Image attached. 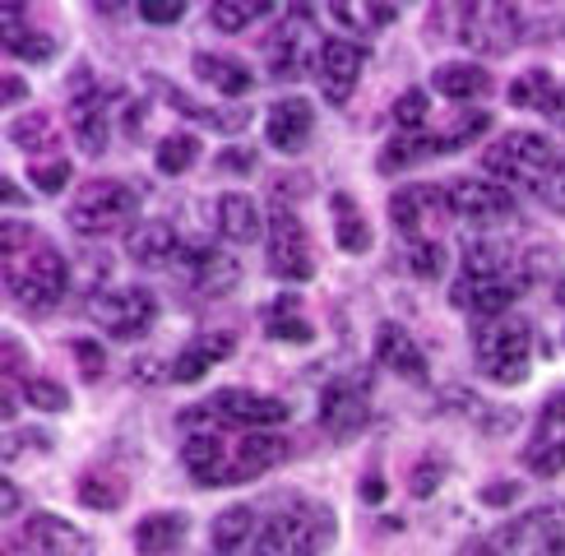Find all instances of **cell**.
Segmentation results:
<instances>
[{
	"label": "cell",
	"instance_id": "obj_56",
	"mask_svg": "<svg viewBox=\"0 0 565 556\" xmlns=\"http://www.w3.org/2000/svg\"><path fill=\"white\" fill-rule=\"evenodd\" d=\"M0 191H6V204H29V200H23V195H19V185H14L10 177H6V185H0Z\"/></svg>",
	"mask_w": 565,
	"mask_h": 556
},
{
	"label": "cell",
	"instance_id": "obj_8",
	"mask_svg": "<svg viewBox=\"0 0 565 556\" xmlns=\"http://www.w3.org/2000/svg\"><path fill=\"white\" fill-rule=\"evenodd\" d=\"M269 274L282 284H306L316 274L311 232L297 218V209H288L282 200L269 209Z\"/></svg>",
	"mask_w": 565,
	"mask_h": 556
},
{
	"label": "cell",
	"instance_id": "obj_22",
	"mask_svg": "<svg viewBox=\"0 0 565 556\" xmlns=\"http://www.w3.org/2000/svg\"><path fill=\"white\" fill-rule=\"evenodd\" d=\"M311 130H316V107L306 98H278L265 116V139L278 153H301L311 145Z\"/></svg>",
	"mask_w": 565,
	"mask_h": 556
},
{
	"label": "cell",
	"instance_id": "obj_52",
	"mask_svg": "<svg viewBox=\"0 0 565 556\" xmlns=\"http://www.w3.org/2000/svg\"><path fill=\"white\" fill-rule=\"evenodd\" d=\"M23 98H29V84H23L19 75H6V107H19Z\"/></svg>",
	"mask_w": 565,
	"mask_h": 556
},
{
	"label": "cell",
	"instance_id": "obj_45",
	"mask_svg": "<svg viewBox=\"0 0 565 556\" xmlns=\"http://www.w3.org/2000/svg\"><path fill=\"white\" fill-rule=\"evenodd\" d=\"M404 265H408V274H417V278H440L445 250H440V242H431V237H417V242H408V250H404Z\"/></svg>",
	"mask_w": 565,
	"mask_h": 556
},
{
	"label": "cell",
	"instance_id": "obj_33",
	"mask_svg": "<svg viewBox=\"0 0 565 556\" xmlns=\"http://www.w3.org/2000/svg\"><path fill=\"white\" fill-rule=\"evenodd\" d=\"M329 209H334V242L348 255H366L375 246V232H371L362 209L352 204V195H334V200H329Z\"/></svg>",
	"mask_w": 565,
	"mask_h": 556
},
{
	"label": "cell",
	"instance_id": "obj_2",
	"mask_svg": "<svg viewBox=\"0 0 565 556\" xmlns=\"http://www.w3.org/2000/svg\"><path fill=\"white\" fill-rule=\"evenodd\" d=\"M473 556H565V501L533 505L497 524L473 547Z\"/></svg>",
	"mask_w": 565,
	"mask_h": 556
},
{
	"label": "cell",
	"instance_id": "obj_48",
	"mask_svg": "<svg viewBox=\"0 0 565 556\" xmlns=\"http://www.w3.org/2000/svg\"><path fill=\"white\" fill-rule=\"evenodd\" d=\"M135 14L145 23H177V19H185V6L181 0H139Z\"/></svg>",
	"mask_w": 565,
	"mask_h": 556
},
{
	"label": "cell",
	"instance_id": "obj_3",
	"mask_svg": "<svg viewBox=\"0 0 565 556\" xmlns=\"http://www.w3.org/2000/svg\"><path fill=\"white\" fill-rule=\"evenodd\" d=\"M529 353H533V324L524 316H501L473 330V362L497 385H524Z\"/></svg>",
	"mask_w": 565,
	"mask_h": 556
},
{
	"label": "cell",
	"instance_id": "obj_15",
	"mask_svg": "<svg viewBox=\"0 0 565 556\" xmlns=\"http://www.w3.org/2000/svg\"><path fill=\"white\" fill-rule=\"evenodd\" d=\"M362 65H366V46L362 42H348V38L320 42L316 84H320L329 107H343L352 98V88H358V79H362Z\"/></svg>",
	"mask_w": 565,
	"mask_h": 556
},
{
	"label": "cell",
	"instance_id": "obj_51",
	"mask_svg": "<svg viewBox=\"0 0 565 556\" xmlns=\"http://www.w3.org/2000/svg\"><path fill=\"white\" fill-rule=\"evenodd\" d=\"M514 492H520L514 482H497V487H487V492H482V501L487 505H505V501H514Z\"/></svg>",
	"mask_w": 565,
	"mask_h": 556
},
{
	"label": "cell",
	"instance_id": "obj_34",
	"mask_svg": "<svg viewBox=\"0 0 565 556\" xmlns=\"http://www.w3.org/2000/svg\"><path fill=\"white\" fill-rule=\"evenodd\" d=\"M269 14H278V6H269V0H214L209 6V23L218 33H246L255 19H269Z\"/></svg>",
	"mask_w": 565,
	"mask_h": 556
},
{
	"label": "cell",
	"instance_id": "obj_39",
	"mask_svg": "<svg viewBox=\"0 0 565 556\" xmlns=\"http://www.w3.org/2000/svg\"><path fill=\"white\" fill-rule=\"evenodd\" d=\"M269 339H278V343H311V339H316L311 320L297 316V297H282L278 307H274V316H269Z\"/></svg>",
	"mask_w": 565,
	"mask_h": 556
},
{
	"label": "cell",
	"instance_id": "obj_36",
	"mask_svg": "<svg viewBox=\"0 0 565 556\" xmlns=\"http://www.w3.org/2000/svg\"><path fill=\"white\" fill-rule=\"evenodd\" d=\"M126 492H130V487H126L121 473H84L79 478V505L98 510V515H107V510H121Z\"/></svg>",
	"mask_w": 565,
	"mask_h": 556
},
{
	"label": "cell",
	"instance_id": "obj_37",
	"mask_svg": "<svg viewBox=\"0 0 565 556\" xmlns=\"http://www.w3.org/2000/svg\"><path fill=\"white\" fill-rule=\"evenodd\" d=\"M422 158H436V135H398V139H390V145L381 149L375 168H381V172H404V168H413V162H422Z\"/></svg>",
	"mask_w": 565,
	"mask_h": 556
},
{
	"label": "cell",
	"instance_id": "obj_38",
	"mask_svg": "<svg viewBox=\"0 0 565 556\" xmlns=\"http://www.w3.org/2000/svg\"><path fill=\"white\" fill-rule=\"evenodd\" d=\"M195 158H200V139L195 135H168V139H158V153H153V162H158V172L162 177H181V172H191L195 168Z\"/></svg>",
	"mask_w": 565,
	"mask_h": 556
},
{
	"label": "cell",
	"instance_id": "obj_54",
	"mask_svg": "<svg viewBox=\"0 0 565 556\" xmlns=\"http://www.w3.org/2000/svg\"><path fill=\"white\" fill-rule=\"evenodd\" d=\"M362 496H366V501H381V496H385V482H381V478H366Z\"/></svg>",
	"mask_w": 565,
	"mask_h": 556
},
{
	"label": "cell",
	"instance_id": "obj_30",
	"mask_svg": "<svg viewBox=\"0 0 565 556\" xmlns=\"http://www.w3.org/2000/svg\"><path fill=\"white\" fill-rule=\"evenodd\" d=\"M431 88L440 98H455V103H473L491 93V75L473 61H445L431 70Z\"/></svg>",
	"mask_w": 565,
	"mask_h": 556
},
{
	"label": "cell",
	"instance_id": "obj_14",
	"mask_svg": "<svg viewBox=\"0 0 565 556\" xmlns=\"http://www.w3.org/2000/svg\"><path fill=\"white\" fill-rule=\"evenodd\" d=\"M121 98V88L116 84H93V88H79L75 98H70V135L79 139L84 153H107L111 145V103Z\"/></svg>",
	"mask_w": 565,
	"mask_h": 556
},
{
	"label": "cell",
	"instance_id": "obj_20",
	"mask_svg": "<svg viewBox=\"0 0 565 556\" xmlns=\"http://www.w3.org/2000/svg\"><path fill=\"white\" fill-rule=\"evenodd\" d=\"M520 292H524L520 278H468V274H459L455 288H450V307L478 316L487 324V320L510 316V301Z\"/></svg>",
	"mask_w": 565,
	"mask_h": 556
},
{
	"label": "cell",
	"instance_id": "obj_18",
	"mask_svg": "<svg viewBox=\"0 0 565 556\" xmlns=\"http://www.w3.org/2000/svg\"><path fill=\"white\" fill-rule=\"evenodd\" d=\"M306 23H311V10L306 6H292L288 10V23L269 38V75L274 79H301L306 70H316V56L320 46H311V38H306Z\"/></svg>",
	"mask_w": 565,
	"mask_h": 556
},
{
	"label": "cell",
	"instance_id": "obj_21",
	"mask_svg": "<svg viewBox=\"0 0 565 556\" xmlns=\"http://www.w3.org/2000/svg\"><path fill=\"white\" fill-rule=\"evenodd\" d=\"M232 353H237V334H232V330H204V334H195V339L172 357L168 376H172L177 385H195V381L209 376V366L227 362Z\"/></svg>",
	"mask_w": 565,
	"mask_h": 556
},
{
	"label": "cell",
	"instance_id": "obj_41",
	"mask_svg": "<svg viewBox=\"0 0 565 556\" xmlns=\"http://www.w3.org/2000/svg\"><path fill=\"white\" fill-rule=\"evenodd\" d=\"M6 52H10L14 61H33V65H42V61H52V56H56V38H52V33H42V29H19V33L6 38Z\"/></svg>",
	"mask_w": 565,
	"mask_h": 556
},
{
	"label": "cell",
	"instance_id": "obj_12",
	"mask_svg": "<svg viewBox=\"0 0 565 556\" xmlns=\"http://www.w3.org/2000/svg\"><path fill=\"white\" fill-rule=\"evenodd\" d=\"M6 556H93V538L61 515H29L6 543Z\"/></svg>",
	"mask_w": 565,
	"mask_h": 556
},
{
	"label": "cell",
	"instance_id": "obj_25",
	"mask_svg": "<svg viewBox=\"0 0 565 556\" xmlns=\"http://www.w3.org/2000/svg\"><path fill=\"white\" fill-rule=\"evenodd\" d=\"M126 255H130L135 265L158 269V265H168V260H177V255H181V237H177L172 223L145 218V223H135L126 232Z\"/></svg>",
	"mask_w": 565,
	"mask_h": 556
},
{
	"label": "cell",
	"instance_id": "obj_57",
	"mask_svg": "<svg viewBox=\"0 0 565 556\" xmlns=\"http://www.w3.org/2000/svg\"><path fill=\"white\" fill-rule=\"evenodd\" d=\"M561 301H565V284H561Z\"/></svg>",
	"mask_w": 565,
	"mask_h": 556
},
{
	"label": "cell",
	"instance_id": "obj_26",
	"mask_svg": "<svg viewBox=\"0 0 565 556\" xmlns=\"http://www.w3.org/2000/svg\"><path fill=\"white\" fill-rule=\"evenodd\" d=\"M265 227H269V218L260 214V204H255L246 191H227V195H218V232H223V242H232V246H250V242H260V237H265Z\"/></svg>",
	"mask_w": 565,
	"mask_h": 556
},
{
	"label": "cell",
	"instance_id": "obj_9",
	"mask_svg": "<svg viewBox=\"0 0 565 556\" xmlns=\"http://www.w3.org/2000/svg\"><path fill=\"white\" fill-rule=\"evenodd\" d=\"M445 204H450V218H459L468 227H505L510 218H520V204H514L505 185L478 181V177L445 181Z\"/></svg>",
	"mask_w": 565,
	"mask_h": 556
},
{
	"label": "cell",
	"instance_id": "obj_6",
	"mask_svg": "<svg viewBox=\"0 0 565 556\" xmlns=\"http://www.w3.org/2000/svg\"><path fill=\"white\" fill-rule=\"evenodd\" d=\"M139 214V191L121 177H103L88 181L84 191L70 204V227L84 232V237H107V232L126 227Z\"/></svg>",
	"mask_w": 565,
	"mask_h": 556
},
{
	"label": "cell",
	"instance_id": "obj_11",
	"mask_svg": "<svg viewBox=\"0 0 565 556\" xmlns=\"http://www.w3.org/2000/svg\"><path fill=\"white\" fill-rule=\"evenodd\" d=\"M329 510H316V505H297V510H278V515L260 528L250 556H316L320 547V524Z\"/></svg>",
	"mask_w": 565,
	"mask_h": 556
},
{
	"label": "cell",
	"instance_id": "obj_17",
	"mask_svg": "<svg viewBox=\"0 0 565 556\" xmlns=\"http://www.w3.org/2000/svg\"><path fill=\"white\" fill-rule=\"evenodd\" d=\"M524 469L537 478L565 473V389H556L543 404V413H537V431L524 450Z\"/></svg>",
	"mask_w": 565,
	"mask_h": 556
},
{
	"label": "cell",
	"instance_id": "obj_7",
	"mask_svg": "<svg viewBox=\"0 0 565 556\" xmlns=\"http://www.w3.org/2000/svg\"><path fill=\"white\" fill-rule=\"evenodd\" d=\"M88 320H98V330H107L111 339H139L153 330L158 297L149 288H93Z\"/></svg>",
	"mask_w": 565,
	"mask_h": 556
},
{
	"label": "cell",
	"instance_id": "obj_1",
	"mask_svg": "<svg viewBox=\"0 0 565 556\" xmlns=\"http://www.w3.org/2000/svg\"><path fill=\"white\" fill-rule=\"evenodd\" d=\"M65 284H70V269H65V255L52 246V242H33V250H19V255H6V292L19 311L29 316H46L61 307L65 297Z\"/></svg>",
	"mask_w": 565,
	"mask_h": 556
},
{
	"label": "cell",
	"instance_id": "obj_40",
	"mask_svg": "<svg viewBox=\"0 0 565 556\" xmlns=\"http://www.w3.org/2000/svg\"><path fill=\"white\" fill-rule=\"evenodd\" d=\"M491 130V116L482 111V107H473V111H463L459 121L445 130V135H436V153H459L463 145H473L478 135H487Z\"/></svg>",
	"mask_w": 565,
	"mask_h": 556
},
{
	"label": "cell",
	"instance_id": "obj_19",
	"mask_svg": "<svg viewBox=\"0 0 565 556\" xmlns=\"http://www.w3.org/2000/svg\"><path fill=\"white\" fill-rule=\"evenodd\" d=\"M440 214H450V204H445V185L413 181V185H404V191L390 195V218H394V227L404 232L408 242L427 237Z\"/></svg>",
	"mask_w": 565,
	"mask_h": 556
},
{
	"label": "cell",
	"instance_id": "obj_31",
	"mask_svg": "<svg viewBox=\"0 0 565 556\" xmlns=\"http://www.w3.org/2000/svg\"><path fill=\"white\" fill-rule=\"evenodd\" d=\"M195 75L209 84V88H218L223 98H246L255 75L237 61V56H218V52H195Z\"/></svg>",
	"mask_w": 565,
	"mask_h": 556
},
{
	"label": "cell",
	"instance_id": "obj_28",
	"mask_svg": "<svg viewBox=\"0 0 565 556\" xmlns=\"http://www.w3.org/2000/svg\"><path fill=\"white\" fill-rule=\"evenodd\" d=\"M185 533H191V515L185 510H153L135 524V552L139 556H168L185 543Z\"/></svg>",
	"mask_w": 565,
	"mask_h": 556
},
{
	"label": "cell",
	"instance_id": "obj_50",
	"mask_svg": "<svg viewBox=\"0 0 565 556\" xmlns=\"http://www.w3.org/2000/svg\"><path fill=\"white\" fill-rule=\"evenodd\" d=\"M75 357H79V371H84V381H98L103 376V348L98 343H88V339H79L75 343Z\"/></svg>",
	"mask_w": 565,
	"mask_h": 556
},
{
	"label": "cell",
	"instance_id": "obj_23",
	"mask_svg": "<svg viewBox=\"0 0 565 556\" xmlns=\"http://www.w3.org/2000/svg\"><path fill=\"white\" fill-rule=\"evenodd\" d=\"M149 88L158 93L162 103H168L172 111H181L185 121H200V126H209V130H223V135H237V130H246L250 126V107H237V111H214V107H204V103H195L191 93H185L181 84H172V79H162V75H149Z\"/></svg>",
	"mask_w": 565,
	"mask_h": 556
},
{
	"label": "cell",
	"instance_id": "obj_53",
	"mask_svg": "<svg viewBox=\"0 0 565 556\" xmlns=\"http://www.w3.org/2000/svg\"><path fill=\"white\" fill-rule=\"evenodd\" d=\"M547 121H556V126H565V84H561V93H556V103L547 107Z\"/></svg>",
	"mask_w": 565,
	"mask_h": 556
},
{
	"label": "cell",
	"instance_id": "obj_5",
	"mask_svg": "<svg viewBox=\"0 0 565 556\" xmlns=\"http://www.w3.org/2000/svg\"><path fill=\"white\" fill-rule=\"evenodd\" d=\"M181 423H214L232 431H269L278 423H288V404L274 394H255V389H218L191 413H181Z\"/></svg>",
	"mask_w": 565,
	"mask_h": 556
},
{
	"label": "cell",
	"instance_id": "obj_4",
	"mask_svg": "<svg viewBox=\"0 0 565 556\" xmlns=\"http://www.w3.org/2000/svg\"><path fill=\"white\" fill-rule=\"evenodd\" d=\"M561 162V149L543 130H505L497 145L482 153V168L501 181H520V185H543V177Z\"/></svg>",
	"mask_w": 565,
	"mask_h": 556
},
{
	"label": "cell",
	"instance_id": "obj_27",
	"mask_svg": "<svg viewBox=\"0 0 565 556\" xmlns=\"http://www.w3.org/2000/svg\"><path fill=\"white\" fill-rule=\"evenodd\" d=\"M191 269H195V288L204 297H227V292H237L242 284V260L237 255H227L223 246H195L191 255Z\"/></svg>",
	"mask_w": 565,
	"mask_h": 556
},
{
	"label": "cell",
	"instance_id": "obj_13",
	"mask_svg": "<svg viewBox=\"0 0 565 556\" xmlns=\"http://www.w3.org/2000/svg\"><path fill=\"white\" fill-rule=\"evenodd\" d=\"M288 459V440L274 436V431H242L237 440L223 446V463H218V478L214 487H232V482H250L269 473L274 463Z\"/></svg>",
	"mask_w": 565,
	"mask_h": 556
},
{
	"label": "cell",
	"instance_id": "obj_55",
	"mask_svg": "<svg viewBox=\"0 0 565 556\" xmlns=\"http://www.w3.org/2000/svg\"><path fill=\"white\" fill-rule=\"evenodd\" d=\"M6 515H19V487L6 478Z\"/></svg>",
	"mask_w": 565,
	"mask_h": 556
},
{
	"label": "cell",
	"instance_id": "obj_35",
	"mask_svg": "<svg viewBox=\"0 0 565 556\" xmlns=\"http://www.w3.org/2000/svg\"><path fill=\"white\" fill-rule=\"evenodd\" d=\"M556 93H561V84L552 79V70H524V75L510 84V103L520 111H543L547 116V107L556 103Z\"/></svg>",
	"mask_w": 565,
	"mask_h": 556
},
{
	"label": "cell",
	"instance_id": "obj_10",
	"mask_svg": "<svg viewBox=\"0 0 565 556\" xmlns=\"http://www.w3.org/2000/svg\"><path fill=\"white\" fill-rule=\"evenodd\" d=\"M455 38L478 56H505L520 42V10L514 6H459Z\"/></svg>",
	"mask_w": 565,
	"mask_h": 556
},
{
	"label": "cell",
	"instance_id": "obj_49",
	"mask_svg": "<svg viewBox=\"0 0 565 556\" xmlns=\"http://www.w3.org/2000/svg\"><path fill=\"white\" fill-rule=\"evenodd\" d=\"M440 473H445V459H422L417 469H413L408 492H413V496H431L436 487H440Z\"/></svg>",
	"mask_w": 565,
	"mask_h": 556
},
{
	"label": "cell",
	"instance_id": "obj_16",
	"mask_svg": "<svg viewBox=\"0 0 565 556\" xmlns=\"http://www.w3.org/2000/svg\"><path fill=\"white\" fill-rule=\"evenodd\" d=\"M371 423V394L362 381H329L320 389V427L334 436V440H348L358 436L362 427Z\"/></svg>",
	"mask_w": 565,
	"mask_h": 556
},
{
	"label": "cell",
	"instance_id": "obj_32",
	"mask_svg": "<svg viewBox=\"0 0 565 556\" xmlns=\"http://www.w3.org/2000/svg\"><path fill=\"white\" fill-rule=\"evenodd\" d=\"M10 145L23 149V153H33V158H56L61 149V139H56V121L46 111H23L10 121Z\"/></svg>",
	"mask_w": 565,
	"mask_h": 556
},
{
	"label": "cell",
	"instance_id": "obj_42",
	"mask_svg": "<svg viewBox=\"0 0 565 556\" xmlns=\"http://www.w3.org/2000/svg\"><path fill=\"white\" fill-rule=\"evenodd\" d=\"M29 177H33V185L42 195H61L65 185H70V177H75V168H70V158H33V168H29Z\"/></svg>",
	"mask_w": 565,
	"mask_h": 556
},
{
	"label": "cell",
	"instance_id": "obj_46",
	"mask_svg": "<svg viewBox=\"0 0 565 556\" xmlns=\"http://www.w3.org/2000/svg\"><path fill=\"white\" fill-rule=\"evenodd\" d=\"M29 404L42 413H65L70 408V394L61 381H29Z\"/></svg>",
	"mask_w": 565,
	"mask_h": 556
},
{
	"label": "cell",
	"instance_id": "obj_44",
	"mask_svg": "<svg viewBox=\"0 0 565 556\" xmlns=\"http://www.w3.org/2000/svg\"><path fill=\"white\" fill-rule=\"evenodd\" d=\"M427 116H431V98H427V88H408L404 98L394 103V126H398V130H408V135H422V126H427Z\"/></svg>",
	"mask_w": 565,
	"mask_h": 556
},
{
	"label": "cell",
	"instance_id": "obj_24",
	"mask_svg": "<svg viewBox=\"0 0 565 556\" xmlns=\"http://www.w3.org/2000/svg\"><path fill=\"white\" fill-rule=\"evenodd\" d=\"M375 362L390 366L404 381H427V353H422V343L404 324H381V334H375Z\"/></svg>",
	"mask_w": 565,
	"mask_h": 556
},
{
	"label": "cell",
	"instance_id": "obj_29",
	"mask_svg": "<svg viewBox=\"0 0 565 556\" xmlns=\"http://www.w3.org/2000/svg\"><path fill=\"white\" fill-rule=\"evenodd\" d=\"M255 538H260V515H255L250 505L218 510L214 528H209V543H214L218 556H242L246 547H255Z\"/></svg>",
	"mask_w": 565,
	"mask_h": 556
},
{
	"label": "cell",
	"instance_id": "obj_43",
	"mask_svg": "<svg viewBox=\"0 0 565 556\" xmlns=\"http://www.w3.org/2000/svg\"><path fill=\"white\" fill-rule=\"evenodd\" d=\"M329 14L348 29H385L398 19V6H329Z\"/></svg>",
	"mask_w": 565,
	"mask_h": 556
},
{
	"label": "cell",
	"instance_id": "obj_47",
	"mask_svg": "<svg viewBox=\"0 0 565 556\" xmlns=\"http://www.w3.org/2000/svg\"><path fill=\"white\" fill-rule=\"evenodd\" d=\"M533 195L543 200V204L552 209V214H565V153H561V162H556V168L543 177V185H537Z\"/></svg>",
	"mask_w": 565,
	"mask_h": 556
}]
</instances>
